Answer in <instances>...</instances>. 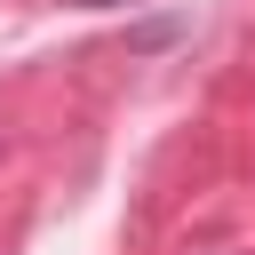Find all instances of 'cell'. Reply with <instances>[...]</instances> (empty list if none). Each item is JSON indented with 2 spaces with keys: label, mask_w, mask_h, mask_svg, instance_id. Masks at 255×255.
<instances>
[{
  "label": "cell",
  "mask_w": 255,
  "mask_h": 255,
  "mask_svg": "<svg viewBox=\"0 0 255 255\" xmlns=\"http://www.w3.org/2000/svg\"><path fill=\"white\" fill-rule=\"evenodd\" d=\"M72 8H112V0H72Z\"/></svg>",
  "instance_id": "cell-1"
}]
</instances>
